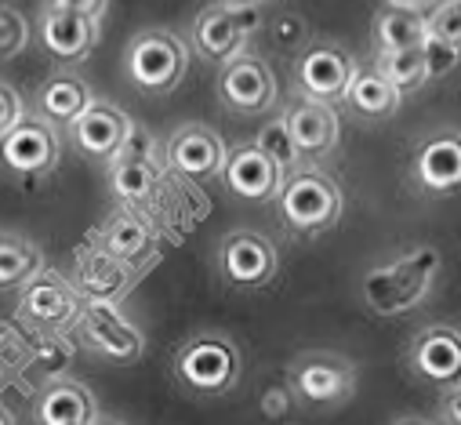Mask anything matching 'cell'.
Wrapping results in <instances>:
<instances>
[{
    "label": "cell",
    "instance_id": "1",
    "mask_svg": "<svg viewBox=\"0 0 461 425\" xmlns=\"http://www.w3.org/2000/svg\"><path fill=\"white\" fill-rule=\"evenodd\" d=\"M439 269H443V255L432 244L411 248V251L375 266L364 276V302L378 316H403L429 298Z\"/></svg>",
    "mask_w": 461,
    "mask_h": 425
},
{
    "label": "cell",
    "instance_id": "2",
    "mask_svg": "<svg viewBox=\"0 0 461 425\" xmlns=\"http://www.w3.org/2000/svg\"><path fill=\"white\" fill-rule=\"evenodd\" d=\"M276 207H280V219L287 222V230H294L302 237H323L341 222L345 193L334 175H327L316 164H305L287 175Z\"/></svg>",
    "mask_w": 461,
    "mask_h": 425
},
{
    "label": "cell",
    "instance_id": "3",
    "mask_svg": "<svg viewBox=\"0 0 461 425\" xmlns=\"http://www.w3.org/2000/svg\"><path fill=\"white\" fill-rule=\"evenodd\" d=\"M124 73L139 95L164 98L175 87H182L189 73V48L175 30H139L124 48Z\"/></svg>",
    "mask_w": 461,
    "mask_h": 425
},
{
    "label": "cell",
    "instance_id": "4",
    "mask_svg": "<svg viewBox=\"0 0 461 425\" xmlns=\"http://www.w3.org/2000/svg\"><path fill=\"white\" fill-rule=\"evenodd\" d=\"M244 371L240 346L221 331H200L185 339L175 353V378L193 396H225L233 393Z\"/></svg>",
    "mask_w": 461,
    "mask_h": 425
},
{
    "label": "cell",
    "instance_id": "5",
    "mask_svg": "<svg viewBox=\"0 0 461 425\" xmlns=\"http://www.w3.org/2000/svg\"><path fill=\"white\" fill-rule=\"evenodd\" d=\"M287 382L298 396V403L330 411L345 407L357 393V364L334 349H305L302 357L291 360Z\"/></svg>",
    "mask_w": 461,
    "mask_h": 425
},
{
    "label": "cell",
    "instance_id": "6",
    "mask_svg": "<svg viewBox=\"0 0 461 425\" xmlns=\"http://www.w3.org/2000/svg\"><path fill=\"white\" fill-rule=\"evenodd\" d=\"M255 30H262V15L258 8H229V5H207L189 30V48L196 51V59L214 62L218 69L225 62H233L248 51V41L255 37Z\"/></svg>",
    "mask_w": 461,
    "mask_h": 425
},
{
    "label": "cell",
    "instance_id": "7",
    "mask_svg": "<svg viewBox=\"0 0 461 425\" xmlns=\"http://www.w3.org/2000/svg\"><path fill=\"white\" fill-rule=\"evenodd\" d=\"M360 66L349 48L334 41H312L298 59H294V87L305 98L327 102V105H345L353 80Z\"/></svg>",
    "mask_w": 461,
    "mask_h": 425
},
{
    "label": "cell",
    "instance_id": "8",
    "mask_svg": "<svg viewBox=\"0 0 461 425\" xmlns=\"http://www.w3.org/2000/svg\"><path fill=\"white\" fill-rule=\"evenodd\" d=\"M77 339L109 364H139L146 353V335L117 305H102V302H84L77 316Z\"/></svg>",
    "mask_w": 461,
    "mask_h": 425
},
{
    "label": "cell",
    "instance_id": "9",
    "mask_svg": "<svg viewBox=\"0 0 461 425\" xmlns=\"http://www.w3.org/2000/svg\"><path fill=\"white\" fill-rule=\"evenodd\" d=\"M218 273L229 287L237 291H258L269 287L280 273L276 244L255 230H233L218 244Z\"/></svg>",
    "mask_w": 461,
    "mask_h": 425
},
{
    "label": "cell",
    "instance_id": "10",
    "mask_svg": "<svg viewBox=\"0 0 461 425\" xmlns=\"http://www.w3.org/2000/svg\"><path fill=\"white\" fill-rule=\"evenodd\" d=\"M214 91H218V102L237 117H262L276 105V77L251 51H244L240 59L225 62L218 69Z\"/></svg>",
    "mask_w": 461,
    "mask_h": 425
},
{
    "label": "cell",
    "instance_id": "11",
    "mask_svg": "<svg viewBox=\"0 0 461 425\" xmlns=\"http://www.w3.org/2000/svg\"><path fill=\"white\" fill-rule=\"evenodd\" d=\"M229 149H233V146H225V139L214 128L193 121V124L175 128L164 139V167L182 175V178L207 182V178H218L225 171Z\"/></svg>",
    "mask_w": 461,
    "mask_h": 425
},
{
    "label": "cell",
    "instance_id": "12",
    "mask_svg": "<svg viewBox=\"0 0 461 425\" xmlns=\"http://www.w3.org/2000/svg\"><path fill=\"white\" fill-rule=\"evenodd\" d=\"M80 309H84V298L77 291V280L55 269H44L19 294V321L37 331H59L66 324H77Z\"/></svg>",
    "mask_w": 461,
    "mask_h": 425
},
{
    "label": "cell",
    "instance_id": "13",
    "mask_svg": "<svg viewBox=\"0 0 461 425\" xmlns=\"http://www.w3.org/2000/svg\"><path fill=\"white\" fill-rule=\"evenodd\" d=\"M411 178L425 196H457L461 193V131L439 128L414 142Z\"/></svg>",
    "mask_w": 461,
    "mask_h": 425
},
{
    "label": "cell",
    "instance_id": "14",
    "mask_svg": "<svg viewBox=\"0 0 461 425\" xmlns=\"http://www.w3.org/2000/svg\"><path fill=\"white\" fill-rule=\"evenodd\" d=\"M131 131H135V121L121 110L117 102L95 98L91 110L69 124V142L80 157L98 160V164H113L124 153Z\"/></svg>",
    "mask_w": 461,
    "mask_h": 425
},
{
    "label": "cell",
    "instance_id": "15",
    "mask_svg": "<svg viewBox=\"0 0 461 425\" xmlns=\"http://www.w3.org/2000/svg\"><path fill=\"white\" fill-rule=\"evenodd\" d=\"M407 367L414 378L439 385L443 393L461 385V331L450 324H425L407 346Z\"/></svg>",
    "mask_w": 461,
    "mask_h": 425
},
{
    "label": "cell",
    "instance_id": "16",
    "mask_svg": "<svg viewBox=\"0 0 461 425\" xmlns=\"http://www.w3.org/2000/svg\"><path fill=\"white\" fill-rule=\"evenodd\" d=\"M0 157H5V167L12 175L41 178V175H51L59 167L62 142H59V131H55L51 121L30 117L12 135L0 139Z\"/></svg>",
    "mask_w": 461,
    "mask_h": 425
},
{
    "label": "cell",
    "instance_id": "17",
    "mask_svg": "<svg viewBox=\"0 0 461 425\" xmlns=\"http://www.w3.org/2000/svg\"><path fill=\"white\" fill-rule=\"evenodd\" d=\"M221 182L244 203H273V200H280L287 171L276 167L255 142H244V146L229 149V164L221 171Z\"/></svg>",
    "mask_w": 461,
    "mask_h": 425
},
{
    "label": "cell",
    "instance_id": "18",
    "mask_svg": "<svg viewBox=\"0 0 461 425\" xmlns=\"http://www.w3.org/2000/svg\"><path fill=\"white\" fill-rule=\"evenodd\" d=\"M287 128L294 135V146L302 153L305 164L312 160H323L338 149L341 142V117H338V105H327V102H316V98H291L287 102Z\"/></svg>",
    "mask_w": 461,
    "mask_h": 425
},
{
    "label": "cell",
    "instance_id": "19",
    "mask_svg": "<svg viewBox=\"0 0 461 425\" xmlns=\"http://www.w3.org/2000/svg\"><path fill=\"white\" fill-rule=\"evenodd\" d=\"M37 37L41 48L55 59V62H84L98 41H102V23L73 15V12H51L41 8L37 15Z\"/></svg>",
    "mask_w": 461,
    "mask_h": 425
},
{
    "label": "cell",
    "instance_id": "20",
    "mask_svg": "<svg viewBox=\"0 0 461 425\" xmlns=\"http://www.w3.org/2000/svg\"><path fill=\"white\" fill-rule=\"evenodd\" d=\"M98 400L77 378L44 382L33 396V425H98Z\"/></svg>",
    "mask_w": 461,
    "mask_h": 425
},
{
    "label": "cell",
    "instance_id": "21",
    "mask_svg": "<svg viewBox=\"0 0 461 425\" xmlns=\"http://www.w3.org/2000/svg\"><path fill=\"white\" fill-rule=\"evenodd\" d=\"M131 287V266L113 258L105 248H87L77 266V291L84 302H102V305H117Z\"/></svg>",
    "mask_w": 461,
    "mask_h": 425
},
{
    "label": "cell",
    "instance_id": "22",
    "mask_svg": "<svg viewBox=\"0 0 461 425\" xmlns=\"http://www.w3.org/2000/svg\"><path fill=\"white\" fill-rule=\"evenodd\" d=\"M91 102H95V91L84 77L77 73H51L41 91H37V110L44 121L51 124H73L77 117H84L91 110Z\"/></svg>",
    "mask_w": 461,
    "mask_h": 425
},
{
    "label": "cell",
    "instance_id": "23",
    "mask_svg": "<svg viewBox=\"0 0 461 425\" xmlns=\"http://www.w3.org/2000/svg\"><path fill=\"white\" fill-rule=\"evenodd\" d=\"M160 164L164 160H149V157H117L109 164V189L117 200L131 203H153L160 193Z\"/></svg>",
    "mask_w": 461,
    "mask_h": 425
},
{
    "label": "cell",
    "instance_id": "24",
    "mask_svg": "<svg viewBox=\"0 0 461 425\" xmlns=\"http://www.w3.org/2000/svg\"><path fill=\"white\" fill-rule=\"evenodd\" d=\"M98 248H105L113 258H121V262H139V258H146L149 255V248H153V233H149V226L135 215V211L128 207V211H117V215H109L105 222H102V230H98Z\"/></svg>",
    "mask_w": 461,
    "mask_h": 425
},
{
    "label": "cell",
    "instance_id": "25",
    "mask_svg": "<svg viewBox=\"0 0 461 425\" xmlns=\"http://www.w3.org/2000/svg\"><path fill=\"white\" fill-rule=\"evenodd\" d=\"M403 95L371 66V69H360L349 95H345V105L360 117V121H389L396 110H400Z\"/></svg>",
    "mask_w": 461,
    "mask_h": 425
},
{
    "label": "cell",
    "instance_id": "26",
    "mask_svg": "<svg viewBox=\"0 0 461 425\" xmlns=\"http://www.w3.org/2000/svg\"><path fill=\"white\" fill-rule=\"evenodd\" d=\"M44 269H48L44 251L30 237H23L15 230H8L5 237H0V287L5 291H23Z\"/></svg>",
    "mask_w": 461,
    "mask_h": 425
},
{
    "label": "cell",
    "instance_id": "27",
    "mask_svg": "<svg viewBox=\"0 0 461 425\" xmlns=\"http://www.w3.org/2000/svg\"><path fill=\"white\" fill-rule=\"evenodd\" d=\"M425 41H429V15H421V12L385 8V12L375 19V44H378V51L421 48Z\"/></svg>",
    "mask_w": 461,
    "mask_h": 425
},
{
    "label": "cell",
    "instance_id": "28",
    "mask_svg": "<svg viewBox=\"0 0 461 425\" xmlns=\"http://www.w3.org/2000/svg\"><path fill=\"white\" fill-rule=\"evenodd\" d=\"M375 69H378V73H382V77H385L400 95L421 91V87L432 80L425 44H421V48H403V51H378Z\"/></svg>",
    "mask_w": 461,
    "mask_h": 425
},
{
    "label": "cell",
    "instance_id": "29",
    "mask_svg": "<svg viewBox=\"0 0 461 425\" xmlns=\"http://www.w3.org/2000/svg\"><path fill=\"white\" fill-rule=\"evenodd\" d=\"M255 146L276 164V167H284L287 175L291 171H298V167H305V160H302V153H298V146H294V135H291V128H287V117L280 113V117H273V121H266L262 128H258V135H255Z\"/></svg>",
    "mask_w": 461,
    "mask_h": 425
},
{
    "label": "cell",
    "instance_id": "30",
    "mask_svg": "<svg viewBox=\"0 0 461 425\" xmlns=\"http://www.w3.org/2000/svg\"><path fill=\"white\" fill-rule=\"evenodd\" d=\"M73 357H77V346L73 342H66L62 335H44L37 342V349L30 353V375H37L41 385L44 382H55V378H66Z\"/></svg>",
    "mask_w": 461,
    "mask_h": 425
},
{
    "label": "cell",
    "instance_id": "31",
    "mask_svg": "<svg viewBox=\"0 0 461 425\" xmlns=\"http://www.w3.org/2000/svg\"><path fill=\"white\" fill-rule=\"evenodd\" d=\"M269 44L284 55H302L312 41H309V23L298 15V12H276L269 19Z\"/></svg>",
    "mask_w": 461,
    "mask_h": 425
},
{
    "label": "cell",
    "instance_id": "32",
    "mask_svg": "<svg viewBox=\"0 0 461 425\" xmlns=\"http://www.w3.org/2000/svg\"><path fill=\"white\" fill-rule=\"evenodd\" d=\"M30 19L15 8V5H5L0 8V55L5 59H15V55H23L26 51V44H30Z\"/></svg>",
    "mask_w": 461,
    "mask_h": 425
},
{
    "label": "cell",
    "instance_id": "33",
    "mask_svg": "<svg viewBox=\"0 0 461 425\" xmlns=\"http://www.w3.org/2000/svg\"><path fill=\"white\" fill-rule=\"evenodd\" d=\"M429 33L461 51V0H439L429 15Z\"/></svg>",
    "mask_w": 461,
    "mask_h": 425
},
{
    "label": "cell",
    "instance_id": "34",
    "mask_svg": "<svg viewBox=\"0 0 461 425\" xmlns=\"http://www.w3.org/2000/svg\"><path fill=\"white\" fill-rule=\"evenodd\" d=\"M23 121H30V117H26V102H23V95L15 91L12 80H0V139L12 135Z\"/></svg>",
    "mask_w": 461,
    "mask_h": 425
},
{
    "label": "cell",
    "instance_id": "35",
    "mask_svg": "<svg viewBox=\"0 0 461 425\" xmlns=\"http://www.w3.org/2000/svg\"><path fill=\"white\" fill-rule=\"evenodd\" d=\"M294 403H298V396H294V389H291V382H273V385H266V393H262V414L269 418V421H284L291 411H294Z\"/></svg>",
    "mask_w": 461,
    "mask_h": 425
},
{
    "label": "cell",
    "instance_id": "36",
    "mask_svg": "<svg viewBox=\"0 0 461 425\" xmlns=\"http://www.w3.org/2000/svg\"><path fill=\"white\" fill-rule=\"evenodd\" d=\"M425 55H429V73H432V80H439V77H447L454 66H457V48H450L447 41H439V37H432L429 33V41H425Z\"/></svg>",
    "mask_w": 461,
    "mask_h": 425
},
{
    "label": "cell",
    "instance_id": "37",
    "mask_svg": "<svg viewBox=\"0 0 461 425\" xmlns=\"http://www.w3.org/2000/svg\"><path fill=\"white\" fill-rule=\"evenodd\" d=\"M44 8H51V12H73V15H84V19L102 23L109 0H44Z\"/></svg>",
    "mask_w": 461,
    "mask_h": 425
},
{
    "label": "cell",
    "instance_id": "38",
    "mask_svg": "<svg viewBox=\"0 0 461 425\" xmlns=\"http://www.w3.org/2000/svg\"><path fill=\"white\" fill-rule=\"evenodd\" d=\"M443 421L447 425H461V385L443 393Z\"/></svg>",
    "mask_w": 461,
    "mask_h": 425
},
{
    "label": "cell",
    "instance_id": "39",
    "mask_svg": "<svg viewBox=\"0 0 461 425\" xmlns=\"http://www.w3.org/2000/svg\"><path fill=\"white\" fill-rule=\"evenodd\" d=\"M429 0H389V8H403V12H421Z\"/></svg>",
    "mask_w": 461,
    "mask_h": 425
},
{
    "label": "cell",
    "instance_id": "40",
    "mask_svg": "<svg viewBox=\"0 0 461 425\" xmlns=\"http://www.w3.org/2000/svg\"><path fill=\"white\" fill-rule=\"evenodd\" d=\"M218 5H229V8H262L269 0H218Z\"/></svg>",
    "mask_w": 461,
    "mask_h": 425
},
{
    "label": "cell",
    "instance_id": "41",
    "mask_svg": "<svg viewBox=\"0 0 461 425\" xmlns=\"http://www.w3.org/2000/svg\"><path fill=\"white\" fill-rule=\"evenodd\" d=\"M396 425H439V421H432V418H400Z\"/></svg>",
    "mask_w": 461,
    "mask_h": 425
},
{
    "label": "cell",
    "instance_id": "42",
    "mask_svg": "<svg viewBox=\"0 0 461 425\" xmlns=\"http://www.w3.org/2000/svg\"><path fill=\"white\" fill-rule=\"evenodd\" d=\"M98 425H124L121 418H98Z\"/></svg>",
    "mask_w": 461,
    "mask_h": 425
},
{
    "label": "cell",
    "instance_id": "43",
    "mask_svg": "<svg viewBox=\"0 0 461 425\" xmlns=\"http://www.w3.org/2000/svg\"><path fill=\"white\" fill-rule=\"evenodd\" d=\"M5 425H12V411H5Z\"/></svg>",
    "mask_w": 461,
    "mask_h": 425
}]
</instances>
